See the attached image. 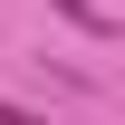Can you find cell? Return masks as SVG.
<instances>
[{"label": "cell", "instance_id": "6da1fadb", "mask_svg": "<svg viewBox=\"0 0 125 125\" xmlns=\"http://www.w3.org/2000/svg\"><path fill=\"white\" fill-rule=\"evenodd\" d=\"M0 125H48L39 106H10V96H0Z\"/></svg>", "mask_w": 125, "mask_h": 125}, {"label": "cell", "instance_id": "7a4b0ae2", "mask_svg": "<svg viewBox=\"0 0 125 125\" xmlns=\"http://www.w3.org/2000/svg\"><path fill=\"white\" fill-rule=\"evenodd\" d=\"M58 10H67V19H77V29H106V19H96V10H87V0H58Z\"/></svg>", "mask_w": 125, "mask_h": 125}]
</instances>
